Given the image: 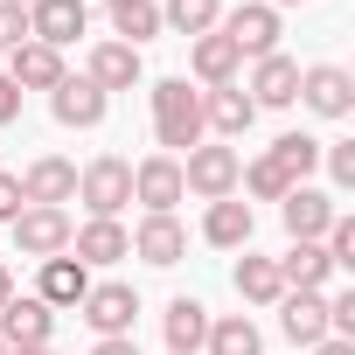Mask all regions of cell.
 <instances>
[{
  "label": "cell",
  "instance_id": "cell-37",
  "mask_svg": "<svg viewBox=\"0 0 355 355\" xmlns=\"http://www.w3.org/2000/svg\"><path fill=\"white\" fill-rule=\"evenodd\" d=\"M306 355H355V341H341V334H327V341H313Z\"/></svg>",
  "mask_w": 355,
  "mask_h": 355
},
{
  "label": "cell",
  "instance_id": "cell-31",
  "mask_svg": "<svg viewBox=\"0 0 355 355\" xmlns=\"http://www.w3.org/2000/svg\"><path fill=\"white\" fill-rule=\"evenodd\" d=\"M237 189H244L251 202H286V189H293V182H286V174L272 167V153H258V160L237 174Z\"/></svg>",
  "mask_w": 355,
  "mask_h": 355
},
{
  "label": "cell",
  "instance_id": "cell-13",
  "mask_svg": "<svg viewBox=\"0 0 355 355\" xmlns=\"http://www.w3.org/2000/svg\"><path fill=\"white\" fill-rule=\"evenodd\" d=\"M49 334H56V306H42L35 293L21 300H8V306H0V341H8V348H49Z\"/></svg>",
  "mask_w": 355,
  "mask_h": 355
},
{
  "label": "cell",
  "instance_id": "cell-22",
  "mask_svg": "<svg viewBox=\"0 0 355 355\" xmlns=\"http://www.w3.org/2000/svg\"><path fill=\"white\" fill-rule=\"evenodd\" d=\"M279 327H286L293 348L327 341V293H286V300H279Z\"/></svg>",
  "mask_w": 355,
  "mask_h": 355
},
{
  "label": "cell",
  "instance_id": "cell-16",
  "mask_svg": "<svg viewBox=\"0 0 355 355\" xmlns=\"http://www.w3.org/2000/svg\"><path fill=\"white\" fill-rule=\"evenodd\" d=\"M70 258L91 272V265H119V258H132V230L125 223H112V216H91L84 230H70Z\"/></svg>",
  "mask_w": 355,
  "mask_h": 355
},
{
  "label": "cell",
  "instance_id": "cell-34",
  "mask_svg": "<svg viewBox=\"0 0 355 355\" xmlns=\"http://www.w3.org/2000/svg\"><path fill=\"white\" fill-rule=\"evenodd\" d=\"M28 202H21V182H15V174H0V223H15Z\"/></svg>",
  "mask_w": 355,
  "mask_h": 355
},
{
  "label": "cell",
  "instance_id": "cell-41",
  "mask_svg": "<svg viewBox=\"0 0 355 355\" xmlns=\"http://www.w3.org/2000/svg\"><path fill=\"white\" fill-rule=\"evenodd\" d=\"M15 8H35V0H15Z\"/></svg>",
  "mask_w": 355,
  "mask_h": 355
},
{
  "label": "cell",
  "instance_id": "cell-1",
  "mask_svg": "<svg viewBox=\"0 0 355 355\" xmlns=\"http://www.w3.org/2000/svg\"><path fill=\"white\" fill-rule=\"evenodd\" d=\"M153 139L167 153H189V146L209 139L202 132V91H189V77H160L153 84Z\"/></svg>",
  "mask_w": 355,
  "mask_h": 355
},
{
  "label": "cell",
  "instance_id": "cell-25",
  "mask_svg": "<svg viewBox=\"0 0 355 355\" xmlns=\"http://www.w3.org/2000/svg\"><path fill=\"white\" fill-rule=\"evenodd\" d=\"M279 265V279H286V293H327V279H334V265H327V251L320 244H293L286 258H272Z\"/></svg>",
  "mask_w": 355,
  "mask_h": 355
},
{
  "label": "cell",
  "instance_id": "cell-38",
  "mask_svg": "<svg viewBox=\"0 0 355 355\" xmlns=\"http://www.w3.org/2000/svg\"><path fill=\"white\" fill-rule=\"evenodd\" d=\"M8 300H15V272H8V265H0V306H8Z\"/></svg>",
  "mask_w": 355,
  "mask_h": 355
},
{
  "label": "cell",
  "instance_id": "cell-42",
  "mask_svg": "<svg viewBox=\"0 0 355 355\" xmlns=\"http://www.w3.org/2000/svg\"><path fill=\"white\" fill-rule=\"evenodd\" d=\"M105 8H119V0H105Z\"/></svg>",
  "mask_w": 355,
  "mask_h": 355
},
{
  "label": "cell",
  "instance_id": "cell-29",
  "mask_svg": "<svg viewBox=\"0 0 355 355\" xmlns=\"http://www.w3.org/2000/svg\"><path fill=\"white\" fill-rule=\"evenodd\" d=\"M153 35H160V0H119V8H112V42L139 49Z\"/></svg>",
  "mask_w": 355,
  "mask_h": 355
},
{
  "label": "cell",
  "instance_id": "cell-32",
  "mask_svg": "<svg viewBox=\"0 0 355 355\" xmlns=\"http://www.w3.org/2000/svg\"><path fill=\"white\" fill-rule=\"evenodd\" d=\"M320 167H327V182H334V189H355V139L320 146Z\"/></svg>",
  "mask_w": 355,
  "mask_h": 355
},
{
  "label": "cell",
  "instance_id": "cell-14",
  "mask_svg": "<svg viewBox=\"0 0 355 355\" xmlns=\"http://www.w3.org/2000/svg\"><path fill=\"white\" fill-rule=\"evenodd\" d=\"M244 91H251V105H258V112H286V105L300 98V63L272 49V56H258V63H251V84H244Z\"/></svg>",
  "mask_w": 355,
  "mask_h": 355
},
{
  "label": "cell",
  "instance_id": "cell-4",
  "mask_svg": "<svg viewBox=\"0 0 355 355\" xmlns=\"http://www.w3.org/2000/svg\"><path fill=\"white\" fill-rule=\"evenodd\" d=\"M182 196H189V189H182V160H174V153H146V160L132 167V202H139L146 216H174Z\"/></svg>",
  "mask_w": 355,
  "mask_h": 355
},
{
  "label": "cell",
  "instance_id": "cell-43",
  "mask_svg": "<svg viewBox=\"0 0 355 355\" xmlns=\"http://www.w3.org/2000/svg\"><path fill=\"white\" fill-rule=\"evenodd\" d=\"M0 355H8V341H0Z\"/></svg>",
  "mask_w": 355,
  "mask_h": 355
},
{
  "label": "cell",
  "instance_id": "cell-10",
  "mask_svg": "<svg viewBox=\"0 0 355 355\" xmlns=\"http://www.w3.org/2000/svg\"><path fill=\"white\" fill-rule=\"evenodd\" d=\"M77 313H84V327H91L98 341H105V334H132V320H139V293L112 279V286H91Z\"/></svg>",
  "mask_w": 355,
  "mask_h": 355
},
{
  "label": "cell",
  "instance_id": "cell-20",
  "mask_svg": "<svg viewBox=\"0 0 355 355\" xmlns=\"http://www.w3.org/2000/svg\"><path fill=\"white\" fill-rule=\"evenodd\" d=\"M189 70H196V84H202V91H216V84H237L244 56L230 49V35H216V28H209V35H196V42H189Z\"/></svg>",
  "mask_w": 355,
  "mask_h": 355
},
{
  "label": "cell",
  "instance_id": "cell-36",
  "mask_svg": "<svg viewBox=\"0 0 355 355\" xmlns=\"http://www.w3.org/2000/svg\"><path fill=\"white\" fill-rule=\"evenodd\" d=\"M91 355H139V341H132V334H105Z\"/></svg>",
  "mask_w": 355,
  "mask_h": 355
},
{
  "label": "cell",
  "instance_id": "cell-9",
  "mask_svg": "<svg viewBox=\"0 0 355 355\" xmlns=\"http://www.w3.org/2000/svg\"><path fill=\"white\" fill-rule=\"evenodd\" d=\"M8 230H15V251L42 265V258H63V251H70V230H77V223H70L63 209H21Z\"/></svg>",
  "mask_w": 355,
  "mask_h": 355
},
{
  "label": "cell",
  "instance_id": "cell-33",
  "mask_svg": "<svg viewBox=\"0 0 355 355\" xmlns=\"http://www.w3.org/2000/svg\"><path fill=\"white\" fill-rule=\"evenodd\" d=\"M21 42H28V8H15V0H0V49L15 56Z\"/></svg>",
  "mask_w": 355,
  "mask_h": 355
},
{
  "label": "cell",
  "instance_id": "cell-11",
  "mask_svg": "<svg viewBox=\"0 0 355 355\" xmlns=\"http://www.w3.org/2000/svg\"><path fill=\"white\" fill-rule=\"evenodd\" d=\"M84 28H91V0H35V8H28V42L70 49Z\"/></svg>",
  "mask_w": 355,
  "mask_h": 355
},
{
  "label": "cell",
  "instance_id": "cell-18",
  "mask_svg": "<svg viewBox=\"0 0 355 355\" xmlns=\"http://www.w3.org/2000/svg\"><path fill=\"white\" fill-rule=\"evenodd\" d=\"M70 70H63V49H49V42H21L15 56H8V84L15 91H56Z\"/></svg>",
  "mask_w": 355,
  "mask_h": 355
},
{
  "label": "cell",
  "instance_id": "cell-26",
  "mask_svg": "<svg viewBox=\"0 0 355 355\" xmlns=\"http://www.w3.org/2000/svg\"><path fill=\"white\" fill-rule=\"evenodd\" d=\"M230 286H237V300H244V306H279V300H286V279H279V265H272V258H251V251L237 258Z\"/></svg>",
  "mask_w": 355,
  "mask_h": 355
},
{
  "label": "cell",
  "instance_id": "cell-5",
  "mask_svg": "<svg viewBox=\"0 0 355 355\" xmlns=\"http://www.w3.org/2000/svg\"><path fill=\"white\" fill-rule=\"evenodd\" d=\"M216 35H230V49L258 63V56L279 49V8H265V0H244V8H230V15L216 21Z\"/></svg>",
  "mask_w": 355,
  "mask_h": 355
},
{
  "label": "cell",
  "instance_id": "cell-27",
  "mask_svg": "<svg viewBox=\"0 0 355 355\" xmlns=\"http://www.w3.org/2000/svg\"><path fill=\"white\" fill-rule=\"evenodd\" d=\"M320 146H327V139H313V132H279V139H272V167H279L286 182L300 189L306 174L320 167Z\"/></svg>",
  "mask_w": 355,
  "mask_h": 355
},
{
  "label": "cell",
  "instance_id": "cell-40",
  "mask_svg": "<svg viewBox=\"0 0 355 355\" xmlns=\"http://www.w3.org/2000/svg\"><path fill=\"white\" fill-rule=\"evenodd\" d=\"M265 8H293V0H265Z\"/></svg>",
  "mask_w": 355,
  "mask_h": 355
},
{
  "label": "cell",
  "instance_id": "cell-7",
  "mask_svg": "<svg viewBox=\"0 0 355 355\" xmlns=\"http://www.w3.org/2000/svg\"><path fill=\"white\" fill-rule=\"evenodd\" d=\"M334 216H341V209H334V196H327V189H313V182L286 189V202H279V223H286V237H293V244H320Z\"/></svg>",
  "mask_w": 355,
  "mask_h": 355
},
{
  "label": "cell",
  "instance_id": "cell-6",
  "mask_svg": "<svg viewBox=\"0 0 355 355\" xmlns=\"http://www.w3.org/2000/svg\"><path fill=\"white\" fill-rule=\"evenodd\" d=\"M293 105H306L313 119H348L355 112V77L341 63H313V70H300V98Z\"/></svg>",
  "mask_w": 355,
  "mask_h": 355
},
{
  "label": "cell",
  "instance_id": "cell-23",
  "mask_svg": "<svg viewBox=\"0 0 355 355\" xmlns=\"http://www.w3.org/2000/svg\"><path fill=\"white\" fill-rule=\"evenodd\" d=\"M160 327H167V355H202V341H209V306L182 293V300H167Z\"/></svg>",
  "mask_w": 355,
  "mask_h": 355
},
{
  "label": "cell",
  "instance_id": "cell-35",
  "mask_svg": "<svg viewBox=\"0 0 355 355\" xmlns=\"http://www.w3.org/2000/svg\"><path fill=\"white\" fill-rule=\"evenodd\" d=\"M21 119V91L8 84V70H0V125H15Z\"/></svg>",
  "mask_w": 355,
  "mask_h": 355
},
{
  "label": "cell",
  "instance_id": "cell-30",
  "mask_svg": "<svg viewBox=\"0 0 355 355\" xmlns=\"http://www.w3.org/2000/svg\"><path fill=\"white\" fill-rule=\"evenodd\" d=\"M223 21V0H160V28H174V35H209Z\"/></svg>",
  "mask_w": 355,
  "mask_h": 355
},
{
  "label": "cell",
  "instance_id": "cell-39",
  "mask_svg": "<svg viewBox=\"0 0 355 355\" xmlns=\"http://www.w3.org/2000/svg\"><path fill=\"white\" fill-rule=\"evenodd\" d=\"M8 355H49V348H8Z\"/></svg>",
  "mask_w": 355,
  "mask_h": 355
},
{
  "label": "cell",
  "instance_id": "cell-12",
  "mask_svg": "<svg viewBox=\"0 0 355 355\" xmlns=\"http://www.w3.org/2000/svg\"><path fill=\"white\" fill-rule=\"evenodd\" d=\"M49 112H56V125H70V132H91V125H105L112 98H105L91 77H63V84L49 91Z\"/></svg>",
  "mask_w": 355,
  "mask_h": 355
},
{
  "label": "cell",
  "instance_id": "cell-8",
  "mask_svg": "<svg viewBox=\"0 0 355 355\" xmlns=\"http://www.w3.org/2000/svg\"><path fill=\"white\" fill-rule=\"evenodd\" d=\"M15 182H21V202H28V209H63V202H77V167H70L63 153L28 160Z\"/></svg>",
  "mask_w": 355,
  "mask_h": 355
},
{
  "label": "cell",
  "instance_id": "cell-21",
  "mask_svg": "<svg viewBox=\"0 0 355 355\" xmlns=\"http://www.w3.org/2000/svg\"><path fill=\"white\" fill-rule=\"evenodd\" d=\"M84 77L112 98V91H132V84L146 77V63H139V49H125V42H98L91 63H84Z\"/></svg>",
  "mask_w": 355,
  "mask_h": 355
},
{
  "label": "cell",
  "instance_id": "cell-17",
  "mask_svg": "<svg viewBox=\"0 0 355 355\" xmlns=\"http://www.w3.org/2000/svg\"><path fill=\"white\" fill-rule=\"evenodd\" d=\"M251 237H258V209H251V202H237V196L209 202V216H202V244H216V251H251Z\"/></svg>",
  "mask_w": 355,
  "mask_h": 355
},
{
  "label": "cell",
  "instance_id": "cell-2",
  "mask_svg": "<svg viewBox=\"0 0 355 355\" xmlns=\"http://www.w3.org/2000/svg\"><path fill=\"white\" fill-rule=\"evenodd\" d=\"M77 202H84L91 216H112V223H119V209L132 202V160L98 153L91 167H77Z\"/></svg>",
  "mask_w": 355,
  "mask_h": 355
},
{
  "label": "cell",
  "instance_id": "cell-15",
  "mask_svg": "<svg viewBox=\"0 0 355 355\" xmlns=\"http://www.w3.org/2000/svg\"><path fill=\"white\" fill-rule=\"evenodd\" d=\"M251 119H258V105H251L244 84H216V91H202V132H216V139H244Z\"/></svg>",
  "mask_w": 355,
  "mask_h": 355
},
{
  "label": "cell",
  "instance_id": "cell-3",
  "mask_svg": "<svg viewBox=\"0 0 355 355\" xmlns=\"http://www.w3.org/2000/svg\"><path fill=\"white\" fill-rule=\"evenodd\" d=\"M237 174H244V160H237V146H189V160H182V189L189 196H202V202H223V196H237Z\"/></svg>",
  "mask_w": 355,
  "mask_h": 355
},
{
  "label": "cell",
  "instance_id": "cell-28",
  "mask_svg": "<svg viewBox=\"0 0 355 355\" xmlns=\"http://www.w3.org/2000/svg\"><path fill=\"white\" fill-rule=\"evenodd\" d=\"M202 348L209 355H265V334H258L251 313H223V320H209V341Z\"/></svg>",
  "mask_w": 355,
  "mask_h": 355
},
{
  "label": "cell",
  "instance_id": "cell-24",
  "mask_svg": "<svg viewBox=\"0 0 355 355\" xmlns=\"http://www.w3.org/2000/svg\"><path fill=\"white\" fill-rule=\"evenodd\" d=\"M84 293H91V272L63 251V258H42V279H35V300L42 306H84Z\"/></svg>",
  "mask_w": 355,
  "mask_h": 355
},
{
  "label": "cell",
  "instance_id": "cell-19",
  "mask_svg": "<svg viewBox=\"0 0 355 355\" xmlns=\"http://www.w3.org/2000/svg\"><path fill=\"white\" fill-rule=\"evenodd\" d=\"M132 258H139V265H182V258H189V230L174 223V216H139Z\"/></svg>",
  "mask_w": 355,
  "mask_h": 355
}]
</instances>
